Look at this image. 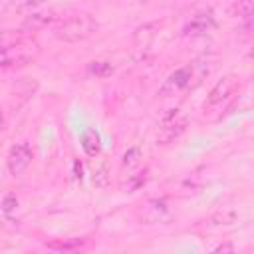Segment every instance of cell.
<instances>
[{"label": "cell", "instance_id": "8", "mask_svg": "<svg viewBox=\"0 0 254 254\" xmlns=\"http://www.w3.org/2000/svg\"><path fill=\"white\" fill-rule=\"evenodd\" d=\"M159 26H161L159 22H147V24H143V26H139L135 30V34H133V46H135V50L139 54H145L151 48V44H153V40L157 36Z\"/></svg>", "mask_w": 254, "mask_h": 254}, {"label": "cell", "instance_id": "11", "mask_svg": "<svg viewBox=\"0 0 254 254\" xmlns=\"http://www.w3.org/2000/svg\"><path fill=\"white\" fill-rule=\"evenodd\" d=\"M254 10V0H236L230 6V16L238 20H248Z\"/></svg>", "mask_w": 254, "mask_h": 254}, {"label": "cell", "instance_id": "16", "mask_svg": "<svg viewBox=\"0 0 254 254\" xmlns=\"http://www.w3.org/2000/svg\"><path fill=\"white\" fill-rule=\"evenodd\" d=\"M236 220V212L230 210V208H224V210H218L210 216V222L212 224H232Z\"/></svg>", "mask_w": 254, "mask_h": 254}, {"label": "cell", "instance_id": "17", "mask_svg": "<svg viewBox=\"0 0 254 254\" xmlns=\"http://www.w3.org/2000/svg\"><path fill=\"white\" fill-rule=\"evenodd\" d=\"M93 183L99 187V189H105L107 187V167L105 165H101L99 169H95V173H93Z\"/></svg>", "mask_w": 254, "mask_h": 254}, {"label": "cell", "instance_id": "14", "mask_svg": "<svg viewBox=\"0 0 254 254\" xmlns=\"http://www.w3.org/2000/svg\"><path fill=\"white\" fill-rule=\"evenodd\" d=\"M145 183H147V171H141V173L129 175L127 183L123 185V190H125V192H135V190H139Z\"/></svg>", "mask_w": 254, "mask_h": 254}, {"label": "cell", "instance_id": "5", "mask_svg": "<svg viewBox=\"0 0 254 254\" xmlns=\"http://www.w3.org/2000/svg\"><path fill=\"white\" fill-rule=\"evenodd\" d=\"M32 149H30V145L28 143H18V145H14L12 149H10V153H8V159H6V163H8V171L16 177V175H22L26 169H28V165L32 163Z\"/></svg>", "mask_w": 254, "mask_h": 254}, {"label": "cell", "instance_id": "20", "mask_svg": "<svg viewBox=\"0 0 254 254\" xmlns=\"http://www.w3.org/2000/svg\"><path fill=\"white\" fill-rule=\"evenodd\" d=\"M232 250H234L232 244H220V246L214 248V252H232Z\"/></svg>", "mask_w": 254, "mask_h": 254}, {"label": "cell", "instance_id": "10", "mask_svg": "<svg viewBox=\"0 0 254 254\" xmlns=\"http://www.w3.org/2000/svg\"><path fill=\"white\" fill-rule=\"evenodd\" d=\"M22 42V32H16V30H4L0 32V56L10 52L12 48L20 46Z\"/></svg>", "mask_w": 254, "mask_h": 254}, {"label": "cell", "instance_id": "22", "mask_svg": "<svg viewBox=\"0 0 254 254\" xmlns=\"http://www.w3.org/2000/svg\"><path fill=\"white\" fill-rule=\"evenodd\" d=\"M44 0H26L24 2V8H32V6H38V4H42Z\"/></svg>", "mask_w": 254, "mask_h": 254}, {"label": "cell", "instance_id": "4", "mask_svg": "<svg viewBox=\"0 0 254 254\" xmlns=\"http://www.w3.org/2000/svg\"><path fill=\"white\" fill-rule=\"evenodd\" d=\"M192 79H194V75H192V64H189V65H185V67H179V69H175V71L163 81V85H161V89H159V95L167 97V95L179 93L181 89L192 87V85H194Z\"/></svg>", "mask_w": 254, "mask_h": 254}, {"label": "cell", "instance_id": "12", "mask_svg": "<svg viewBox=\"0 0 254 254\" xmlns=\"http://www.w3.org/2000/svg\"><path fill=\"white\" fill-rule=\"evenodd\" d=\"M52 20H54V14H30L24 22V28L34 32V30H40V28L48 26Z\"/></svg>", "mask_w": 254, "mask_h": 254}, {"label": "cell", "instance_id": "1", "mask_svg": "<svg viewBox=\"0 0 254 254\" xmlns=\"http://www.w3.org/2000/svg\"><path fill=\"white\" fill-rule=\"evenodd\" d=\"M97 28L99 24L95 18H91L89 14H81V16H71L64 20L56 28V36L64 42H81L89 38L93 32H97Z\"/></svg>", "mask_w": 254, "mask_h": 254}, {"label": "cell", "instance_id": "9", "mask_svg": "<svg viewBox=\"0 0 254 254\" xmlns=\"http://www.w3.org/2000/svg\"><path fill=\"white\" fill-rule=\"evenodd\" d=\"M81 147H83V151L89 157L99 155V151H101V139H99V135L93 129L83 131V135H81Z\"/></svg>", "mask_w": 254, "mask_h": 254}, {"label": "cell", "instance_id": "2", "mask_svg": "<svg viewBox=\"0 0 254 254\" xmlns=\"http://www.w3.org/2000/svg\"><path fill=\"white\" fill-rule=\"evenodd\" d=\"M238 87H240V77H236V75H224L222 79H218V83L210 89V93H208V97L202 105L204 115H210L214 109L228 103Z\"/></svg>", "mask_w": 254, "mask_h": 254}, {"label": "cell", "instance_id": "13", "mask_svg": "<svg viewBox=\"0 0 254 254\" xmlns=\"http://www.w3.org/2000/svg\"><path fill=\"white\" fill-rule=\"evenodd\" d=\"M87 71L91 73V75H95V77H109L111 73H113V65L109 64V62H103V60H97V62H91L89 65H87Z\"/></svg>", "mask_w": 254, "mask_h": 254}, {"label": "cell", "instance_id": "19", "mask_svg": "<svg viewBox=\"0 0 254 254\" xmlns=\"http://www.w3.org/2000/svg\"><path fill=\"white\" fill-rule=\"evenodd\" d=\"M16 204H18V200H16V196H14V194H8V196L4 198V202H2V208H4L6 212H10V210H12V208H14Z\"/></svg>", "mask_w": 254, "mask_h": 254}, {"label": "cell", "instance_id": "21", "mask_svg": "<svg viewBox=\"0 0 254 254\" xmlns=\"http://www.w3.org/2000/svg\"><path fill=\"white\" fill-rule=\"evenodd\" d=\"M73 169H75V179H79V181H81V163H79L77 159L73 161Z\"/></svg>", "mask_w": 254, "mask_h": 254}, {"label": "cell", "instance_id": "18", "mask_svg": "<svg viewBox=\"0 0 254 254\" xmlns=\"http://www.w3.org/2000/svg\"><path fill=\"white\" fill-rule=\"evenodd\" d=\"M79 246H81V242H79V240H73V242H62V244H56V242H50V244H48V248H52V250H58V252L75 250V248H79Z\"/></svg>", "mask_w": 254, "mask_h": 254}, {"label": "cell", "instance_id": "15", "mask_svg": "<svg viewBox=\"0 0 254 254\" xmlns=\"http://www.w3.org/2000/svg\"><path fill=\"white\" fill-rule=\"evenodd\" d=\"M139 163H141V149H139V147L127 149L125 155H123L121 165H123L125 169H135V167H139Z\"/></svg>", "mask_w": 254, "mask_h": 254}, {"label": "cell", "instance_id": "6", "mask_svg": "<svg viewBox=\"0 0 254 254\" xmlns=\"http://www.w3.org/2000/svg\"><path fill=\"white\" fill-rule=\"evenodd\" d=\"M214 28H216V20H214L212 12H200V14L192 16L190 22L185 24L183 36H187V38H198V36H206Z\"/></svg>", "mask_w": 254, "mask_h": 254}, {"label": "cell", "instance_id": "7", "mask_svg": "<svg viewBox=\"0 0 254 254\" xmlns=\"http://www.w3.org/2000/svg\"><path fill=\"white\" fill-rule=\"evenodd\" d=\"M169 206L165 200L159 198H151L145 204H141V208L137 210V218L145 224H153V222H161L163 218H167Z\"/></svg>", "mask_w": 254, "mask_h": 254}, {"label": "cell", "instance_id": "3", "mask_svg": "<svg viewBox=\"0 0 254 254\" xmlns=\"http://www.w3.org/2000/svg\"><path fill=\"white\" fill-rule=\"evenodd\" d=\"M187 117H183L179 113V109H169V113H165L161 117V129H159V135H157V141L161 145H169L173 143L175 139H179L185 129H187Z\"/></svg>", "mask_w": 254, "mask_h": 254}]
</instances>
